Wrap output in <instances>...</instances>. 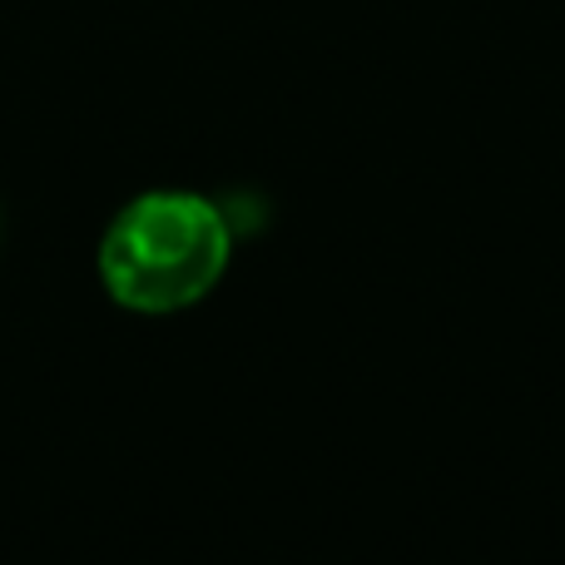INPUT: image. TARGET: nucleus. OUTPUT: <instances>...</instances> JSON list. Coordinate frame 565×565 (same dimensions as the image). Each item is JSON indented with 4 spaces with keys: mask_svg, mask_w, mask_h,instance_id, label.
Listing matches in <instances>:
<instances>
[{
    "mask_svg": "<svg viewBox=\"0 0 565 565\" xmlns=\"http://www.w3.org/2000/svg\"><path fill=\"white\" fill-rule=\"evenodd\" d=\"M234 224L224 204L194 189H149L109 218L99 238V282L109 302L139 318L189 312L224 282Z\"/></svg>",
    "mask_w": 565,
    "mask_h": 565,
    "instance_id": "f257e3e1",
    "label": "nucleus"
}]
</instances>
